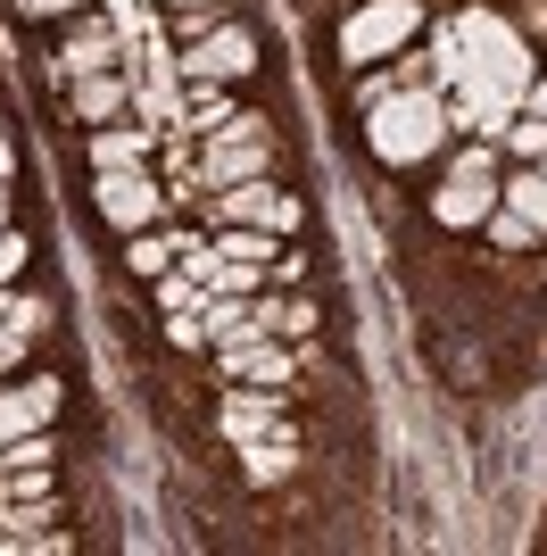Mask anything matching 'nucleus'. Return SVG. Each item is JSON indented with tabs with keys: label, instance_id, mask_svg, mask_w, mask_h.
Instances as JSON below:
<instances>
[{
	"label": "nucleus",
	"instance_id": "obj_13",
	"mask_svg": "<svg viewBox=\"0 0 547 556\" xmlns=\"http://www.w3.org/2000/svg\"><path fill=\"white\" fill-rule=\"evenodd\" d=\"M182 59H150V75H133V109L141 125H182Z\"/></svg>",
	"mask_w": 547,
	"mask_h": 556
},
{
	"label": "nucleus",
	"instance_id": "obj_28",
	"mask_svg": "<svg viewBox=\"0 0 547 556\" xmlns=\"http://www.w3.org/2000/svg\"><path fill=\"white\" fill-rule=\"evenodd\" d=\"M207 25H225V17H216V0H207V9H175V34H182V42H200Z\"/></svg>",
	"mask_w": 547,
	"mask_h": 556
},
{
	"label": "nucleus",
	"instance_id": "obj_3",
	"mask_svg": "<svg viewBox=\"0 0 547 556\" xmlns=\"http://www.w3.org/2000/svg\"><path fill=\"white\" fill-rule=\"evenodd\" d=\"M489 208H498V166H489V141H473V150L448 166V184L432 191V216L448 232H465V225H489Z\"/></svg>",
	"mask_w": 547,
	"mask_h": 556
},
{
	"label": "nucleus",
	"instance_id": "obj_10",
	"mask_svg": "<svg viewBox=\"0 0 547 556\" xmlns=\"http://www.w3.org/2000/svg\"><path fill=\"white\" fill-rule=\"evenodd\" d=\"M125 59V34H116V17H75L67 50H59V84H75V75H100Z\"/></svg>",
	"mask_w": 547,
	"mask_h": 556
},
{
	"label": "nucleus",
	"instance_id": "obj_15",
	"mask_svg": "<svg viewBox=\"0 0 547 556\" xmlns=\"http://www.w3.org/2000/svg\"><path fill=\"white\" fill-rule=\"evenodd\" d=\"M50 407H59V382H9V391H0V448L25 441V432H42Z\"/></svg>",
	"mask_w": 547,
	"mask_h": 556
},
{
	"label": "nucleus",
	"instance_id": "obj_35",
	"mask_svg": "<svg viewBox=\"0 0 547 556\" xmlns=\"http://www.w3.org/2000/svg\"><path fill=\"white\" fill-rule=\"evenodd\" d=\"M175 9H207V0H175Z\"/></svg>",
	"mask_w": 547,
	"mask_h": 556
},
{
	"label": "nucleus",
	"instance_id": "obj_11",
	"mask_svg": "<svg viewBox=\"0 0 547 556\" xmlns=\"http://www.w3.org/2000/svg\"><path fill=\"white\" fill-rule=\"evenodd\" d=\"M225 374H232V382H257V391H291V382H298V357L266 332V341L225 349Z\"/></svg>",
	"mask_w": 547,
	"mask_h": 556
},
{
	"label": "nucleus",
	"instance_id": "obj_4",
	"mask_svg": "<svg viewBox=\"0 0 547 556\" xmlns=\"http://www.w3.org/2000/svg\"><path fill=\"white\" fill-rule=\"evenodd\" d=\"M415 25H423V9H415V0H365L357 17L341 25V59H357V67H373V59H398Z\"/></svg>",
	"mask_w": 547,
	"mask_h": 556
},
{
	"label": "nucleus",
	"instance_id": "obj_34",
	"mask_svg": "<svg viewBox=\"0 0 547 556\" xmlns=\"http://www.w3.org/2000/svg\"><path fill=\"white\" fill-rule=\"evenodd\" d=\"M9 175H17V150H9V134H0V184H9Z\"/></svg>",
	"mask_w": 547,
	"mask_h": 556
},
{
	"label": "nucleus",
	"instance_id": "obj_30",
	"mask_svg": "<svg viewBox=\"0 0 547 556\" xmlns=\"http://www.w3.org/2000/svg\"><path fill=\"white\" fill-rule=\"evenodd\" d=\"M282 332H291V341H307V332H316V307L291 300V307H282Z\"/></svg>",
	"mask_w": 547,
	"mask_h": 556
},
{
	"label": "nucleus",
	"instance_id": "obj_31",
	"mask_svg": "<svg viewBox=\"0 0 547 556\" xmlns=\"http://www.w3.org/2000/svg\"><path fill=\"white\" fill-rule=\"evenodd\" d=\"M398 92V67H382V75H365V92H357V109H373V100H390Z\"/></svg>",
	"mask_w": 547,
	"mask_h": 556
},
{
	"label": "nucleus",
	"instance_id": "obj_2",
	"mask_svg": "<svg viewBox=\"0 0 547 556\" xmlns=\"http://www.w3.org/2000/svg\"><path fill=\"white\" fill-rule=\"evenodd\" d=\"M456 42L473 50L465 67H489L506 92H531V50H523V34H514L498 9H465V17H456Z\"/></svg>",
	"mask_w": 547,
	"mask_h": 556
},
{
	"label": "nucleus",
	"instance_id": "obj_36",
	"mask_svg": "<svg viewBox=\"0 0 547 556\" xmlns=\"http://www.w3.org/2000/svg\"><path fill=\"white\" fill-rule=\"evenodd\" d=\"M0 232H9V200H0Z\"/></svg>",
	"mask_w": 547,
	"mask_h": 556
},
{
	"label": "nucleus",
	"instance_id": "obj_9",
	"mask_svg": "<svg viewBox=\"0 0 547 556\" xmlns=\"http://www.w3.org/2000/svg\"><path fill=\"white\" fill-rule=\"evenodd\" d=\"M216 225L291 232V225H298V200H282V191H274V175H257V184H232V191H216Z\"/></svg>",
	"mask_w": 547,
	"mask_h": 556
},
{
	"label": "nucleus",
	"instance_id": "obj_24",
	"mask_svg": "<svg viewBox=\"0 0 547 556\" xmlns=\"http://www.w3.org/2000/svg\"><path fill=\"white\" fill-rule=\"evenodd\" d=\"M489 241H498V250H531L539 232H531V216H514V208L498 200V208H489Z\"/></svg>",
	"mask_w": 547,
	"mask_h": 556
},
{
	"label": "nucleus",
	"instance_id": "obj_16",
	"mask_svg": "<svg viewBox=\"0 0 547 556\" xmlns=\"http://www.w3.org/2000/svg\"><path fill=\"white\" fill-rule=\"evenodd\" d=\"M200 325H207V341H216V349L266 341V332L250 325V300H241V291H207V300H200Z\"/></svg>",
	"mask_w": 547,
	"mask_h": 556
},
{
	"label": "nucleus",
	"instance_id": "obj_5",
	"mask_svg": "<svg viewBox=\"0 0 547 556\" xmlns=\"http://www.w3.org/2000/svg\"><path fill=\"white\" fill-rule=\"evenodd\" d=\"M514 109H523V92H506L489 67H465L448 84V125H465V134H481V141H498L506 125H514Z\"/></svg>",
	"mask_w": 547,
	"mask_h": 556
},
{
	"label": "nucleus",
	"instance_id": "obj_1",
	"mask_svg": "<svg viewBox=\"0 0 547 556\" xmlns=\"http://www.w3.org/2000/svg\"><path fill=\"white\" fill-rule=\"evenodd\" d=\"M448 134L456 125H448V92H440V84H407V92H390V100L365 109V141H373L382 166H423Z\"/></svg>",
	"mask_w": 547,
	"mask_h": 556
},
{
	"label": "nucleus",
	"instance_id": "obj_25",
	"mask_svg": "<svg viewBox=\"0 0 547 556\" xmlns=\"http://www.w3.org/2000/svg\"><path fill=\"white\" fill-rule=\"evenodd\" d=\"M506 141H514V159H523V166H547V116H531V125H506Z\"/></svg>",
	"mask_w": 547,
	"mask_h": 556
},
{
	"label": "nucleus",
	"instance_id": "obj_17",
	"mask_svg": "<svg viewBox=\"0 0 547 556\" xmlns=\"http://www.w3.org/2000/svg\"><path fill=\"white\" fill-rule=\"evenodd\" d=\"M150 125H100V134H91V166H100V175H109V166H141L150 159Z\"/></svg>",
	"mask_w": 547,
	"mask_h": 556
},
{
	"label": "nucleus",
	"instance_id": "obj_21",
	"mask_svg": "<svg viewBox=\"0 0 547 556\" xmlns=\"http://www.w3.org/2000/svg\"><path fill=\"white\" fill-rule=\"evenodd\" d=\"M200 300H207L200 275H182V266H166V275H158V307H166V316H200Z\"/></svg>",
	"mask_w": 547,
	"mask_h": 556
},
{
	"label": "nucleus",
	"instance_id": "obj_26",
	"mask_svg": "<svg viewBox=\"0 0 547 556\" xmlns=\"http://www.w3.org/2000/svg\"><path fill=\"white\" fill-rule=\"evenodd\" d=\"M17 275H25V232L9 225V232H0V291H9Z\"/></svg>",
	"mask_w": 547,
	"mask_h": 556
},
{
	"label": "nucleus",
	"instance_id": "obj_8",
	"mask_svg": "<svg viewBox=\"0 0 547 556\" xmlns=\"http://www.w3.org/2000/svg\"><path fill=\"white\" fill-rule=\"evenodd\" d=\"M91 200H100V216H109V225H125V232H150V225H158V208H166V191L150 184L141 166H109Z\"/></svg>",
	"mask_w": 547,
	"mask_h": 556
},
{
	"label": "nucleus",
	"instance_id": "obj_20",
	"mask_svg": "<svg viewBox=\"0 0 547 556\" xmlns=\"http://www.w3.org/2000/svg\"><path fill=\"white\" fill-rule=\"evenodd\" d=\"M241 465H250V482H282V473H291V441H282V432L241 441Z\"/></svg>",
	"mask_w": 547,
	"mask_h": 556
},
{
	"label": "nucleus",
	"instance_id": "obj_32",
	"mask_svg": "<svg viewBox=\"0 0 547 556\" xmlns=\"http://www.w3.org/2000/svg\"><path fill=\"white\" fill-rule=\"evenodd\" d=\"M25 17H75V9H91V0H17Z\"/></svg>",
	"mask_w": 547,
	"mask_h": 556
},
{
	"label": "nucleus",
	"instance_id": "obj_12",
	"mask_svg": "<svg viewBox=\"0 0 547 556\" xmlns=\"http://www.w3.org/2000/svg\"><path fill=\"white\" fill-rule=\"evenodd\" d=\"M67 109H75V125H116V116L133 109V84H125L116 67L75 75V84H67Z\"/></svg>",
	"mask_w": 547,
	"mask_h": 556
},
{
	"label": "nucleus",
	"instance_id": "obj_19",
	"mask_svg": "<svg viewBox=\"0 0 547 556\" xmlns=\"http://www.w3.org/2000/svg\"><path fill=\"white\" fill-rule=\"evenodd\" d=\"M232 116H241V109H232L216 84H191V100H182V125H200V134H225Z\"/></svg>",
	"mask_w": 547,
	"mask_h": 556
},
{
	"label": "nucleus",
	"instance_id": "obj_6",
	"mask_svg": "<svg viewBox=\"0 0 547 556\" xmlns=\"http://www.w3.org/2000/svg\"><path fill=\"white\" fill-rule=\"evenodd\" d=\"M274 175V141L250 134V125H225L207 134V159H200V191H232V184H257Z\"/></svg>",
	"mask_w": 547,
	"mask_h": 556
},
{
	"label": "nucleus",
	"instance_id": "obj_33",
	"mask_svg": "<svg viewBox=\"0 0 547 556\" xmlns=\"http://www.w3.org/2000/svg\"><path fill=\"white\" fill-rule=\"evenodd\" d=\"M523 109H531V116H547V75H531V92H523Z\"/></svg>",
	"mask_w": 547,
	"mask_h": 556
},
{
	"label": "nucleus",
	"instance_id": "obj_7",
	"mask_svg": "<svg viewBox=\"0 0 547 556\" xmlns=\"http://www.w3.org/2000/svg\"><path fill=\"white\" fill-rule=\"evenodd\" d=\"M257 67V42L241 34V25H207L200 42H182V75L191 84H232V75Z\"/></svg>",
	"mask_w": 547,
	"mask_h": 556
},
{
	"label": "nucleus",
	"instance_id": "obj_22",
	"mask_svg": "<svg viewBox=\"0 0 547 556\" xmlns=\"http://www.w3.org/2000/svg\"><path fill=\"white\" fill-rule=\"evenodd\" d=\"M125 257H133V275L158 282L166 266H175V241H166V232H133V250H125Z\"/></svg>",
	"mask_w": 547,
	"mask_h": 556
},
{
	"label": "nucleus",
	"instance_id": "obj_27",
	"mask_svg": "<svg viewBox=\"0 0 547 556\" xmlns=\"http://www.w3.org/2000/svg\"><path fill=\"white\" fill-rule=\"evenodd\" d=\"M25 341H34V332H17V325H0V382H9V374L25 366Z\"/></svg>",
	"mask_w": 547,
	"mask_h": 556
},
{
	"label": "nucleus",
	"instance_id": "obj_29",
	"mask_svg": "<svg viewBox=\"0 0 547 556\" xmlns=\"http://www.w3.org/2000/svg\"><path fill=\"white\" fill-rule=\"evenodd\" d=\"M166 341H175V349H200L207 325H200V316H166Z\"/></svg>",
	"mask_w": 547,
	"mask_h": 556
},
{
	"label": "nucleus",
	"instance_id": "obj_14",
	"mask_svg": "<svg viewBox=\"0 0 547 556\" xmlns=\"http://www.w3.org/2000/svg\"><path fill=\"white\" fill-rule=\"evenodd\" d=\"M225 441H266V432H282V391H257V382H241V399H225Z\"/></svg>",
	"mask_w": 547,
	"mask_h": 556
},
{
	"label": "nucleus",
	"instance_id": "obj_18",
	"mask_svg": "<svg viewBox=\"0 0 547 556\" xmlns=\"http://www.w3.org/2000/svg\"><path fill=\"white\" fill-rule=\"evenodd\" d=\"M498 200H506L514 216H531V232L547 241V166H523L514 184H498Z\"/></svg>",
	"mask_w": 547,
	"mask_h": 556
},
{
	"label": "nucleus",
	"instance_id": "obj_23",
	"mask_svg": "<svg viewBox=\"0 0 547 556\" xmlns=\"http://www.w3.org/2000/svg\"><path fill=\"white\" fill-rule=\"evenodd\" d=\"M0 325H17V332H42V325H50V300H25V291H0Z\"/></svg>",
	"mask_w": 547,
	"mask_h": 556
}]
</instances>
